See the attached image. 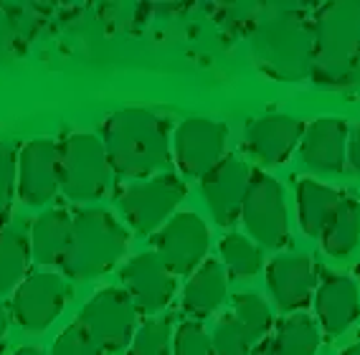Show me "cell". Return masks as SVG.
Instances as JSON below:
<instances>
[{
    "label": "cell",
    "instance_id": "cell-22",
    "mask_svg": "<svg viewBox=\"0 0 360 355\" xmlns=\"http://www.w3.org/2000/svg\"><path fill=\"white\" fill-rule=\"evenodd\" d=\"M31 266V241L28 233L18 224H8L0 228V295L15 292L28 277Z\"/></svg>",
    "mask_w": 360,
    "mask_h": 355
},
{
    "label": "cell",
    "instance_id": "cell-13",
    "mask_svg": "<svg viewBox=\"0 0 360 355\" xmlns=\"http://www.w3.org/2000/svg\"><path fill=\"white\" fill-rule=\"evenodd\" d=\"M249 181V165L236 155H224L200 178V193L208 200L213 219L221 226H231L241 216V203H244Z\"/></svg>",
    "mask_w": 360,
    "mask_h": 355
},
{
    "label": "cell",
    "instance_id": "cell-21",
    "mask_svg": "<svg viewBox=\"0 0 360 355\" xmlns=\"http://www.w3.org/2000/svg\"><path fill=\"white\" fill-rule=\"evenodd\" d=\"M226 299V269L219 262H203L188 279L183 292V307L193 315H211L219 310V304Z\"/></svg>",
    "mask_w": 360,
    "mask_h": 355
},
{
    "label": "cell",
    "instance_id": "cell-3",
    "mask_svg": "<svg viewBox=\"0 0 360 355\" xmlns=\"http://www.w3.org/2000/svg\"><path fill=\"white\" fill-rule=\"evenodd\" d=\"M312 33L297 15H277L264 20L254 33V53L271 77L297 82L312 66Z\"/></svg>",
    "mask_w": 360,
    "mask_h": 355
},
{
    "label": "cell",
    "instance_id": "cell-2",
    "mask_svg": "<svg viewBox=\"0 0 360 355\" xmlns=\"http://www.w3.org/2000/svg\"><path fill=\"white\" fill-rule=\"evenodd\" d=\"M124 252L127 231L122 224L102 208H84L71 216V239L61 271L71 279H94L110 271Z\"/></svg>",
    "mask_w": 360,
    "mask_h": 355
},
{
    "label": "cell",
    "instance_id": "cell-11",
    "mask_svg": "<svg viewBox=\"0 0 360 355\" xmlns=\"http://www.w3.org/2000/svg\"><path fill=\"white\" fill-rule=\"evenodd\" d=\"M61 178V148L49 137H39L23 145L18 155L15 188L26 206H44L56 195Z\"/></svg>",
    "mask_w": 360,
    "mask_h": 355
},
{
    "label": "cell",
    "instance_id": "cell-17",
    "mask_svg": "<svg viewBox=\"0 0 360 355\" xmlns=\"http://www.w3.org/2000/svg\"><path fill=\"white\" fill-rule=\"evenodd\" d=\"M304 122L290 115H264L246 127V148L257 160L279 165L302 142Z\"/></svg>",
    "mask_w": 360,
    "mask_h": 355
},
{
    "label": "cell",
    "instance_id": "cell-35",
    "mask_svg": "<svg viewBox=\"0 0 360 355\" xmlns=\"http://www.w3.org/2000/svg\"><path fill=\"white\" fill-rule=\"evenodd\" d=\"M13 355H46V353H41L39 348H31V345H26V348H20V350H15Z\"/></svg>",
    "mask_w": 360,
    "mask_h": 355
},
{
    "label": "cell",
    "instance_id": "cell-19",
    "mask_svg": "<svg viewBox=\"0 0 360 355\" xmlns=\"http://www.w3.org/2000/svg\"><path fill=\"white\" fill-rule=\"evenodd\" d=\"M71 239V216L61 208H49L33 221L28 241L31 259L41 266H61Z\"/></svg>",
    "mask_w": 360,
    "mask_h": 355
},
{
    "label": "cell",
    "instance_id": "cell-34",
    "mask_svg": "<svg viewBox=\"0 0 360 355\" xmlns=\"http://www.w3.org/2000/svg\"><path fill=\"white\" fill-rule=\"evenodd\" d=\"M8 310H6V304L0 302V337H6V333H8Z\"/></svg>",
    "mask_w": 360,
    "mask_h": 355
},
{
    "label": "cell",
    "instance_id": "cell-32",
    "mask_svg": "<svg viewBox=\"0 0 360 355\" xmlns=\"http://www.w3.org/2000/svg\"><path fill=\"white\" fill-rule=\"evenodd\" d=\"M347 160L360 173V124L347 137Z\"/></svg>",
    "mask_w": 360,
    "mask_h": 355
},
{
    "label": "cell",
    "instance_id": "cell-26",
    "mask_svg": "<svg viewBox=\"0 0 360 355\" xmlns=\"http://www.w3.org/2000/svg\"><path fill=\"white\" fill-rule=\"evenodd\" d=\"M224 264L233 277H254L264 266V254L257 244L241 233H229L219 244Z\"/></svg>",
    "mask_w": 360,
    "mask_h": 355
},
{
    "label": "cell",
    "instance_id": "cell-37",
    "mask_svg": "<svg viewBox=\"0 0 360 355\" xmlns=\"http://www.w3.org/2000/svg\"><path fill=\"white\" fill-rule=\"evenodd\" d=\"M0 228H3V213H0Z\"/></svg>",
    "mask_w": 360,
    "mask_h": 355
},
{
    "label": "cell",
    "instance_id": "cell-6",
    "mask_svg": "<svg viewBox=\"0 0 360 355\" xmlns=\"http://www.w3.org/2000/svg\"><path fill=\"white\" fill-rule=\"evenodd\" d=\"M317 74L320 79H338L353 64L360 49V6L335 3L322 8L317 20Z\"/></svg>",
    "mask_w": 360,
    "mask_h": 355
},
{
    "label": "cell",
    "instance_id": "cell-9",
    "mask_svg": "<svg viewBox=\"0 0 360 355\" xmlns=\"http://www.w3.org/2000/svg\"><path fill=\"white\" fill-rule=\"evenodd\" d=\"M71 297V287L61 274L53 271H33L13 292L15 323L26 333H44L49 325L61 315Z\"/></svg>",
    "mask_w": 360,
    "mask_h": 355
},
{
    "label": "cell",
    "instance_id": "cell-24",
    "mask_svg": "<svg viewBox=\"0 0 360 355\" xmlns=\"http://www.w3.org/2000/svg\"><path fill=\"white\" fill-rule=\"evenodd\" d=\"M274 355H315L320 348L317 323L304 312L284 317L277 325V335L271 337Z\"/></svg>",
    "mask_w": 360,
    "mask_h": 355
},
{
    "label": "cell",
    "instance_id": "cell-20",
    "mask_svg": "<svg viewBox=\"0 0 360 355\" xmlns=\"http://www.w3.org/2000/svg\"><path fill=\"white\" fill-rule=\"evenodd\" d=\"M340 200L342 195L335 188L309 181V178H302L297 183V216H300V228L304 231V236L322 239Z\"/></svg>",
    "mask_w": 360,
    "mask_h": 355
},
{
    "label": "cell",
    "instance_id": "cell-28",
    "mask_svg": "<svg viewBox=\"0 0 360 355\" xmlns=\"http://www.w3.org/2000/svg\"><path fill=\"white\" fill-rule=\"evenodd\" d=\"M211 342H213V353L216 355H249L251 348H254V345L246 340V335L241 333V328H238L231 315H226L224 320L216 325Z\"/></svg>",
    "mask_w": 360,
    "mask_h": 355
},
{
    "label": "cell",
    "instance_id": "cell-15",
    "mask_svg": "<svg viewBox=\"0 0 360 355\" xmlns=\"http://www.w3.org/2000/svg\"><path fill=\"white\" fill-rule=\"evenodd\" d=\"M266 284L282 310H300L317 290V266L302 254H282L266 266Z\"/></svg>",
    "mask_w": 360,
    "mask_h": 355
},
{
    "label": "cell",
    "instance_id": "cell-36",
    "mask_svg": "<svg viewBox=\"0 0 360 355\" xmlns=\"http://www.w3.org/2000/svg\"><path fill=\"white\" fill-rule=\"evenodd\" d=\"M340 355H360V342H355V345H350L347 350H342Z\"/></svg>",
    "mask_w": 360,
    "mask_h": 355
},
{
    "label": "cell",
    "instance_id": "cell-33",
    "mask_svg": "<svg viewBox=\"0 0 360 355\" xmlns=\"http://www.w3.org/2000/svg\"><path fill=\"white\" fill-rule=\"evenodd\" d=\"M249 355H274V345H271V337H264L259 340L254 348H251Z\"/></svg>",
    "mask_w": 360,
    "mask_h": 355
},
{
    "label": "cell",
    "instance_id": "cell-8",
    "mask_svg": "<svg viewBox=\"0 0 360 355\" xmlns=\"http://www.w3.org/2000/svg\"><path fill=\"white\" fill-rule=\"evenodd\" d=\"M186 198V183L178 175H155L129 186L120 195V208L135 231L153 233L167 221V216Z\"/></svg>",
    "mask_w": 360,
    "mask_h": 355
},
{
    "label": "cell",
    "instance_id": "cell-5",
    "mask_svg": "<svg viewBox=\"0 0 360 355\" xmlns=\"http://www.w3.org/2000/svg\"><path fill=\"white\" fill-rule=\"evenodd\" d=\"M99 353H120L132 342L137 330V307L124 290L107 287L84 304L77 320Z\"/></svg>",
    "mask_w": 360,
    "mask_h": 355
},
{
    "label": "cell",
    "instance_id": "cell-10",
    "mask_svg": "<svg viewBox=\"0 0 360 355\" xmlns=\"http://www.w3.org/2000/svg\"><path fill=\"white\" fill-rule=\"evenodd\" d=\"M211 231L198 213H175L160 231L155 233V254L173 274H191L206 262Z\"/></svg>",
    "mask_w": 360,
    "mask_h": 355
},
{
    "label": "cell",
    "instance_id": "cell-29",
    "mask_svg": "<svg viewBox=\"0 0 360 355\" xmlns=\"http://www.w3.org/2000/svg\"><path fill=\"white\" fill-rule=\"evenodd\" d=\"M173 355H216L213 353V342L203 325L186 323L180 325L178 335H175Z\"/></svg>",
    "mask_w": 360,
    "mask_h": 355
},
{
    "label": "cell",
    "instance_id": "cell-16",
    "mask_svg": "<svg viewBox=\"0 0 360 355\" xmlns=\"http://www.w3.org/2000/svg\"><path fill=\"white\" fill-rule=\"evenodd\" d=\"M347 137L350 127L345 120L322 117L304 127L300 155L302 162L315 173H340L347 162Z\"/></svg>",
    "mask_w": 360,
    "mask_h": 355
},
{
    "label": "cell",
    "instance_id": "cell-14",
    "mask_svg": "<svg viewBox=\"0 0 360 355\" xmlns=\"http://www.w3.org/2000/svg\"><path fill=\"white\" fill-rule=\"evenodd\" d=\"M122 282L127 284V295L135 302L137 312L155 315L170 304L175 295V274L162 264L155 252L132 257L122 269Z\"/></svg>",
    "mask_w": 360,
    "mask_h": 355
},
{
    "label": "cell",
    "instance_id": "cell-23",
    "mask_svg": "<svg viewBox=\"0 0 360 355\" xmlns=\"http://www.w3.org/2000/svg\"><path fill=\"white\" fill-rule=\"evenodd\" d=\"M360 244V203L342 195L330 226L322 233V249L330 257H347Z\"/></svg>",
    "mask_w": 360,
    "mask_h": 355
},
{
    "label": "cell",
    "instance_id": "cell-7",
    "mask_svg": "<svg viewBox=\"0 0 360 355\" xmlns=\"http://www.w3.org/2000/svg\"><path fill=\"white\" fill-rule=\"evenodd\" d=\"M241 219L251 239L266 249H279L290 239L284 188L264 170H251V181L241 203Z\"/></svg>",
    "mask_w": 360,
    "mask_h": 355
},
{
    "label": "cell",
    "instance_id": "cell-18",
    "mask_svg": "<svg viewBox=\"0 0 360 355\" xmlns=\"http://www.w3.org/2000/svg\"><path fill=\"white\" fill-rule=\"evenodd\" d=\"M315 310L328 335H342L360 315L358 284L342 274H330L315 290Z\"/></svg>",
    "mask_w": 360,
    "mask_h": 355
},
{
    "label": "cell",
    "instance_id": "cell-4",
    "mask_svg": "<svg viewBox=\"0 0 360 355\" xmlns=\"http://www.w3.org/2000/svg\"><path fill=\"white\" fill-rule=\"evenodd\" d=\"M58 148H61V178H58L61 193L74 203L102 198L110 186L112 170L102 137L77 132Z\"/></svg>",
    "mask_w": 360,
    "mask_h": 355
},
{
    "label": "cell",
    "instance_id": "cell-31",
    "mask_svg": "<svg viewBox=\"0 0 360 355\" xmlns=\"http://www.w3.org/2000/svg\"><path fill=\"white\" fill-rule=\"evenodd\" d=\"M15 178H18V157H15L11 145L0 142V213L3 216L13 200Z\"/></svg>",
    "mask_w": 360,
    "mask_h": 355
},
{
    "label": "cell",
    "instance_id": "cell-12",
    "mask_svg": "<svg viewBox=\"0 0 360 355\" xmlns=\"http://www.w3.org/2000/svg\"><path fill=\"white\" fill-rule=\"evenodd\" d=\"M175 160L188 178H203L226 150V124L208 117H188L175 129Z\"/></svg>",
    "mask_w": 360,
    "mask_h": 355
},
{
    "label": "cell",
    "instance_id": "cell-30",
    "mask_svg": "<svg viewBox=\"0 0 360 355\" xmlns=\"http://www.w3.org/2000/svg\"><path fill=\"white\" fill-rule=\"evenodd\" d=\"M51 355H102V353H99L97 345L89 340V335L84 333L82 325L74 323L56 337Z\"/></svg>",
    "mask_w": 360,
    "mask_h": 355
},
{
    "label": "cell",
    "instance_id": "cell-25",
    "mask_svg": "<svg viewBox=\"0 0 360 355\" xmlns=\"http://www.w3.org/2000/svg\"><path fill=\"white\" fill-rule=\"evenodd\" d=\"M231 317L236 320V325L241 328V333H244L251 345H257L259 340L269 337L271 312L266 307V302L259 295H254V292H241V295L233 297Z\"/></svg>",
    "mask_w": 360,
    "mask_h": 355
},
{
    "label": "cell",
    "instance_id": "cell-1",
    "mask_svg": "<svg viewBox=\"0 0 360 355\" xmlns=\"http://www.w3.org/2000/svg\"><path fill=\"white\" fill-rule=\"evenodd\" d=\"M102 145L120 178H148L170 162L167 122L142 107H127L104 120Z\"/></svg>",
    "mask_w": 360,
    "mask_h": 355
},
{
    "label": "cell",
    "instance_id": "cell-27",
    "mask_svg": "<svg viewBox=\"0 0 360 355\" xmlns=\"http://www.w3.org/2000/svg\"><path fill=\"white\" fill-rule=\"evenodd\" d=\"M132 355H170V323L165 317H150L135 330Z\"/></svg>",
    "mask_w": 360,
    "mask_h": 355
}]
</instances>
